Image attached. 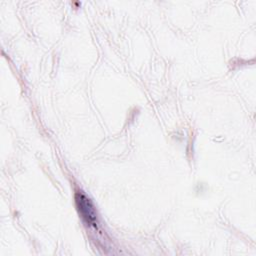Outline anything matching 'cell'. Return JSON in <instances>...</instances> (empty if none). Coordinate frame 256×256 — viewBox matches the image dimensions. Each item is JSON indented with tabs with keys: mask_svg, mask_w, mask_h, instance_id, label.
Wrapping results in <instances>:
<instances>
[{
	"mask_svg": "<svg viewBox=\"0 0 256 256\" xmlns=\"http://www.w3.org/2000/svg\"><path fill=\"white\" fill-rule=\"evenodd\" d=\"M76 205L79 211V214L85 220V222L89 225H95L96 221V212L94 206L92 205L89 198H87L83 193L80 191L75 195Z\"/></svg>",
	"mask_w": 256,
	"mask_h": 256,
	"instance_id": "6da1fadb",
	"label": "cell"
}]
</instances>
